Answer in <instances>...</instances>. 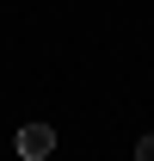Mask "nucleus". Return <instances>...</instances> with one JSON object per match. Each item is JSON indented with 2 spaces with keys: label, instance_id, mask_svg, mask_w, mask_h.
<instances>
[{
  "label": "nucleus",
  "instance_id": "nucleus-1",
  "mask_svg": "<svg viewBox=\"0 0 154 161\" xmlns=\"http://www.w3.org/2000/svg\"><path fill=\"white\" fill-rule=\"evenodd\" d=\"M43 155H56V130L49 124H25L19 130V161H43Z\"/></svg>",
  "mask_w": 154,
  "mask_h": 161
},
{
  "label": "nucleus",
  "instance_id": "nucleus-2",
  "mask_svg": "<svg viewBox=\"0 0 154 161\" xmlns=\"http://www.w3.org/2000/svg\"><path fill=\"white\" fill-rule=\"evenodd\" d=\"M136 161H154V136H142V142H136Z\"/></svg>",
  "mask_w": 154,
  "mask_h": 161
}]
</instances>
